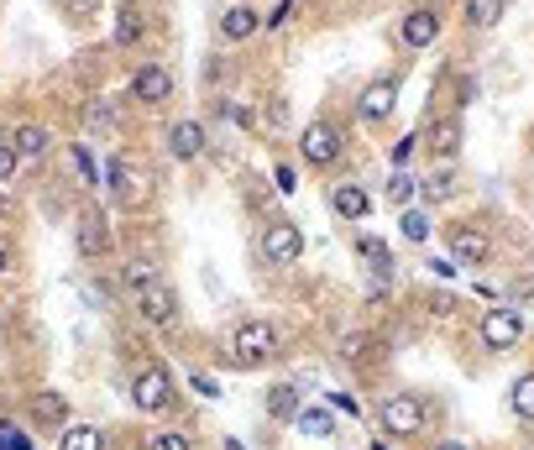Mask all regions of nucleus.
Segmentation results:
<instances>
[{
  "instance_id": "1",
  "label": "nucleus",
  "mask_w": 534,
  "mask_h": 450,
  "mask_svg": "<svg viewBox=\"0 0 534 450\" xmlns=\"http://www.w3.org/2000/svg\"><path fill=\"white\" fill-rule=\"evenodd\" d=\"M378 419H383L387 435L409 440V435H424V419H430V409H424V398H414V393H387L383 409H378Z\"/></svg>"
},
{
  "instance_id": "2",
  "label": "nucleus",
  "mask_w": 534,
  "mask_h": 450,
  "mask_svg": "<svg viewBox=\"0 0 534 450\" xmlns=\"http://www.w3.org/2000/svg\"><path fill=\"white\" fill-rule=\"evenodd\" d=\"M131 403H137L142 414H163V409H174V372H168V366H157V361H147V366L131 377Z\"/></svg>"
},
{
  "instance_id": "3",
  "label": "nucleus",
  "mask_w": 534,
  "mask_h": 450,
  "mask_svg": "<svg viewBox=\"0 0 534 450\" xmlns=\"http://www.w3.org/2000/svg\"><path fill=\"white\" fill-rule=\"evenodd\" d=\"M263 257L272 268H294L298 257H304V231H298L294 220H267L263 225Z\"/></svg>"
},
{
  "instance_id": "4",
  "label": "nucleus",
  "mask_w": 534,
  "mask_h": 450,
  "mask_svg": "<svg viewBox=\"0 0 534 450\" xmlns=\"http://www.w3.org/2000/svg\"><path fill=\"white\" fill-rule=\"evenodd\" d=\"M519 335H524V314L519 309H487L482 314V325H476V340L487 346V351H513L519 346Z\"/></svg>"
},
{
  "instance_id": "5",
  "label": "nucleus",
  "mask_w": 534,
  "mask_h": 450,
  "mask_svg": "<svg viewBox=\"0 0 534 450\" xmlns=\"http://www.w3.org/2000/svg\"><path fill=\"white\" fill-rule=\"evenodd\" d=\"M298 157H304L309 168H330V163L341 157V131H335L330 120H309L304 137H298Z\"/></svg>"
},
{
  "instance_id": "6",
  "label": "nucleus",
  "mask_w": 534,
  "mask_h": 450,
  "mask_svg": "<svg viewBox=\"0 0 534 450\" xmlns=\"http://www.w3.org/2000/svg\"><path fill=\"white\" fill-rule=\"evenodd\" d=\"M105 183H111V194H116L120 205H142V199H147V189H152L147 168H137L131 157H116V163H111V173H105Z\"/></svg>"
},
{
  "instance_id": "7",
  "label": "nucleus",
  "mask_w": 534,
  "mask_h": 450,
  "mask_svg": "<svg viewBox=\"0 0 534 450\" xmlns=\"http://www.w3.org/2000/svg\"><path fill=\"white\" fill-rule=\"evenodd\" d=\"M272 346H278V331H272L267 320H241L236 335H231L236 361H263V357H272Z\"/></svg>"
},
{
  "instance_id": "8",
  "label": "nucleus",
  "mask_w": 534,
  "mask_h": 450,
  "mask_svg": "<svg viewBox=\"0 0 534 450\" xmlns=\"http://www.w3.org/2000/svg\"><path fill=\"white\" fill-rule=\"evenodd\" d=\"M445 236H450V257H456L461 268H482V262H487V251H493V241H487V231H482V225H472V220H461V225H450Z\"/></svg>"
},
{
  "instance_id": "9",
  "label": "nucleus",
  "mask_w": 534,
  "mask_h": 450,
  "mask_svg": "<svg viewBox=\"0 0 534 450\" xmlns=\"http://www.w3.org/2000/svg\"><path fill=\"white\" fill-rule=\"evenodd\" d=\"M131 100H142V105L174 100V74H168L163 63H142V68L131 74Z\"/></svg>"
},
{
  "instance_id": "10",
  "label": "nucleus",
  "mask_w": 534,
  "mask_h": 450,
  "mask_svg": "<svg viewBox=\"0 0 534 450\" xmlns=\"http://www.w3.org/2000/svg\"><path fill=\"white\" fill-rule=\"evenodd\" d=\"M393 105H398V84H393V79H372V84L361 90V100H356V110H361L367 126H383V120L393 116Z\"/></svg>"
},
{
  "instance_id": "11",
  "label": "nucleus",
  "mask_w": 534,
  "mask_h": 450,
  "mask_svg": "<svg viewBox=\"0 0 534 450\" xmlns=\"http://www.w3.org/2000/svg\"><path fill=\"white\" fill-rule=\"evenodd\" d=\"M398 37H404V48H414V53H419V48H435V37H441V16L419 5V11H409V16H404Z\"/></svg>"
},
{
  "instance_id": "12",
  "label": "nucleus",
  "mask_w": 534,
  "mask_h": 450,
  "mask_svg": "<svg viewBox=\"0 0 534 450\" xmlns=\"http://www.w3.org/2000/svg\"><path fill=\"white\" fill-rule=\"evenodd\" d=\"M168 152H174L178 163H194L205 152V126L200 120H174L168 126Z\"/></svg>"
},
{
  "instance_id": "13",
  "label": "nucleus",
  "mask_w": 534,
  "mask_h": 450,
  "mask_svg": "<svg viewBox=\"0 0 534 450\" xmlns=\"http://www.w3.org/2000/svg\"><path fill=\"white\" fill-rule=\"evenodd\" d=\"M330 210L341 215V220H367V215H372V199H367L361 183H335V189H330Z\"/></svg>"
},
{
  "instance_id": "14",
  "label": "nucleus",
  "mask_w": 534,
  "mask_h": 450,
  "mask_svg": "<svg viewBox=\"0 0 534 450\" xmlns=\"http://www.w3.org/2000/svg\"><path fill=\"white\" fill-rule=\"evenodd\" d=\"M263 31V11H252V5H231L226 16H220V37L226 42H246V37H257Z\"/></svg>"
},
{
  "instance_id": "15",
  "label": "nucleus",
  "mask_w": 534,
  "mask_h": 450,
  "mask_svg": "<svg viewBox=\"0 0 534 450\" xmlns=\"http://www.w3.org/2000/svg\"><path fill=\"white\" fill-rule=\"evenodd\" d=\"M79 251H85V257H105V251H111V220H105V215H79Z\"/></svg>"
},
{
  "instance_id": "16",
  "label": "nucleus",
  "mask_w": 534,
  "mask_h": 450,
  "mask_svg": "<svg viewBox=\"0 0 534 450\" xmlns=\"http://www.w3.org/2000/svg\"><path fill=\"white\" fill-rule=\"evenodd\" d=\"M174 309H178V299H174V288H168V283H152L147 294H142V320H147V325H168V320H174Z\"/></svg>"
},
{
  "instance_id": "17",
  "label": "nucleus",
  "mask_w": 534,
  "mask_h": 450,
  "mask_svg": "<svg viewBox=\"0 0 534 450\" xmlns=\"http://www.w3.org/2000/svg\"><path fill=\"white\" fill-rule=\"evenodd\" d=\"M31 419L48 424V429L68 424V398L63 393H31Z\"/></svg>"
},
{
  "instance_id": "18",
  "label": "nucleus",
  "mask_w": 534,
  "mask_h": 450,
  "mask_svg": "<svg viewBox=\"0 0 534 450\" xmlns=\"http://www.w3.org/2000/svg\"><path fill=\"white\" fill-rule=\"evenodd\" d=\"M503 11H508V0H467V27H472V31L498 27V22H503Z\"/></svg>"
},
{
  "instance_id": "19",
  "label": "nucleus",
  "mask_w": 534,
  "mask_h": 450,
  "mask_svg": "<svg viewBox=\"0 0 534 450\" xmlns=\"http://www.w3.org/2000/svg\"><path fill=\"white\" fill-rule=\"evenodd\" d=\"M16 157H42V152L53 147V131L48 126H16Z\"/></svg>"
},
{
  "instance_id": "20",
  "label": "nucleus",
  "mask_w": 534,
  "mask_h": 450,
  "mask_svg": "<svg viewBox=\"0 0 534 450\" xmlns=\"http://www.w3.org/2000/svg\"><path fill=\"white\" fill-rule=\"evenodd\" d=\"M430 147L441 152V157H456V152H461V120L456 116L435 120V126H430Z\"/></svg>"
},
{
  "instance_id": "21",
  "label": "nucleus",
  "mask_w": 534,
  "mask_h": 450,
  "mask_svg": "<svg viewBox=\"0 0 534 450\" xmlns=\"http://www.w3.org/2000/svg\"><path fill=\"white\" fill-rule=\"evenodd\" d=\"M58 450H105V435L94 424H68L58 435Z\"/></svg>"
},
{
  "instance_id": "22",
  "label": "nucleus",
  "mask_w": 534,
  "mask_h": 450,
  "mask_svg": "<svg viewBox=\"0 0 534 450\" xmlns=\"http://www.w3.org/2000/svg\"><path fill=\"white\" fill-rule=\"evenodd\" d=\"M298 409H304V403H298V393L289 388V383H272V388H267V414H272V419H294Z\"/></svg>"
},
{
  "instance_id": "23",
  "label": "nucleus",
  "mask_w": 534,
  "mask_h": 450,
  "mask_svg": "<svg viewBox=\"0 0 534 450\" xmlns=\"http://www.w3.org/2000/svg\"><path fill=\"white\" fill-rule=\"evenodd\" d=\"M294 424H298V435H309V440H325L330 429H335L325 409H309V403H304V409L294 414Z\"/></svg>"
},
{
  "instance_id": "24",
  "label": "nucleus",
  "mask_w": 534,
  "mask_h": 450,
  "mask_svg": "<svg viewBox=\"0 0 534 450\" xmlns=\"http://www.w3.org/2000/svg\"><path fill=\"white\" fill-rule=\"evenodd\" d=\"M508 409H513L519 419H534V372H530V377H519V383L508 388Z\"/></svg>"
},
{
  "instance_id": "25",
  "label": "nucleus",
  "mask_w": 534,
  "mask_h": 450,
  "mask_svg": "<svg viewBox=\"0 0 534 450\" xmlns=\"http://www.w3.org/2000/svg\"><path fill=\"white\" fill-rule=\"evenodd\" d=\"M120 278H126V288H131V294H147L152 283H157V268H152L147 257H137V262H126Z\"/></svg>"
},
{
  "instance_id": "26",
  "label": "nucleus",
  "mask_w": 534,
  "mask_h": 450,
  "mask_svg": "<svg viewBox=\"0 0 534 450\" xmlns=\"http://www.w3.org/2000/svg\"><path fill=\"white\" fill-rule=\"evenodd\" d=\"M68 157H74V173H79V183H85V189H100V168H94V157H89L85 142H74V147H68Z\"/></svg>"
},
{
  "instance_id": "27",
  "label": "nucleus",
  "mask_w": 534,
  "mask_h": 450,
  "mask_svg": "<svg viewBox=\"0 0 534 450\" xmlns=\"http://www.w3.org/2000/svg\"><path fill=\"white\" fill-rule=\"evenodd\" d=\"M356 251H361V257H367L372 268L383 272V278H393V257H387V246H383L378 236H361V241H356Z\"/></svg>"
},
{
  "instance_id": "28",
  "label": "nucleus",
  "mask_w": 534,
  "mask_h": 450,
  "mask_svg": "<svg viewBox=\"0 0 534 450\" xmlns=\"http://www.w3.org/2000/svg\"><path fill=\"white\" fill-rule=\"evenodd\" d=\"M137 37H142V16L126 5V11H120V22H116V42H120V48H131Z\"/></svg>"
},
{
  "instance_id": "29",
  "label": "nucleus",
  "mask_w": 534,
  "mask_h": 450,
  "mask_svg": "<svg viewBox=\"0 0 534 450\" xmlns=\"http://www.w3.org/2000/svg\"><path fill=\"white\" fill-rule=\"evenodd\" d=\"M387 199H393V205H409V199H414V179H409L404 168H393V179H387Z\"/></svg>"
},
{
  "instance_id": "30",
  "label": "nucleus",
  "mask_w": 534,
  "mask_h": 450,
  "mask_svg": "<svg viewBox=\"0 0 534 450\" xmlns=\"http://www.w3.org/2000/svg\"><path fill=\"white\" fill-rule=\"evenodd\" d=\"M398 225H404V236H409V241H430V215H424V210H404Z\"/></svg>"
},
{
  "instance_id": "31",
  "label": "nucleus",
  "mask_w": 534,
  "mask_h": 450,
  "mask_svg": "<svg viewBox=\"0 0 534 450\" xmlns=\"http://www.w3.org/2000/svg\"><path fill=\"white\" fill-rule=\"evenodd\" d=\"M147 450H189V435H178V429H157L147 440Z\"/></svg>"
},
{
  "instance_id": "32",
  "label": "nucleus",
  "mask_w": 534,
  "mask_h": 450,
  "mask_svg": "<svg viewBox=\"0 0 534 450\" xmlns=\"http://www.w3.org/2000/svg\"><path fill=\"white\" fill-rule=\"evenodd\" d=\"M0 450H31V440L11 419H0Z\"/></svg>"
},
{
  "instance_id": "33",
  "label": "nucleus",
  "mask_w": 534,
  "mask_h": 450,
  "mask_svg": "<svg viewBox=\"0 0 534 450\" xmlns=\"http://www.w3.org/2000/svg\"><path fill=\"white\" fill-rule=\"evenodd\" d=\"M16 163H22V157H16V147H11V142H0V183L16 179Z\"/></svg>"
},
{
  "instance_id": "34",
  "label": "nucleus",
  "mask_w": 534,
  "mask_h": 450,
  "mask_svg": "<svg viewBox=\"0 0 534 450\" xmlns=\"http://www.w3.org/2000/svg\"><path fill=\"white\" fill-rule=\"evenodd\" d=\"M341 357H346V361L367 357V335H341Z\"/></svg>"
},
{
  "instance_id": "35",
  "label": "nucleus",
  "mask_w": 534,
  "mask_h": 450,
  "mask_svg": "<svg viewBox=\"0 0 534 450\" xmlns=\"http://www.w3.org/2000/svg\"><path fill=\"white\" fill-rule=\"evenodd\" d=\"M272 179H278V194H294V189H298V173L289 168V163H278V173H272Z\"/></svg>"
},
{
  "instance_id": "36",
  "label": "nucleus",
  "mask_w": 534,
  "mask_h": 450,
  "mask_svg": "<svg viewBox=\"0 0 534 450\" xmlns=\"http://www.w3.org/2000/svg\"><path fill=\"white\" fill-rule=\"evenodd\" d=\"M330 403H335L341 414H352V419H361V403H356L352 393H330Z\"/></svg>"
},
{
  "instance_id": "37",
  "label": "nucleus",
  "mask_w": 534,
  "mask_h": 450,
  "mask_svg": "<svg viewBox=\"0 0 534 450\" xmlns=\"http://www.w3.org/2000/svg\"><path fill=\"white\" fill-rule=\"evenodd\" d=\"M445 194H450V179H445V173L424 183V199H445Z\"/></svg>"
},
{
  "instance_id": "38",
  "label": "nucleus",
  "mask_w": 534,
  "mask_h": 450,
  "mask_svg": "<svg viewBox=\"0 0 534 450\" xmlns=\"http://www.w3.org/2000/svg\"><path fill=\"white\" fill-rule=\"evenodd\" d=\"M409 152H414V137H404V142H393V168H404V163H409Z\"/></svg>"
},
{
  "instance_id": "39",
  "label": "nucleus",
  "mask_w": 534,
  "mask_h": 450,
  "mask_svg": "<svg viewBox=\"0 0 534 450\" xmlns=\"http://www.w3.org/2000/svg\"><path fill=\"white\" fill-rule=\"evenodd\" d=\"M289 16H294V0H283V5H278V11H272V16H263L267 27H283V22H289Z\"/></svg>"
},
{
  "instance_id": "40",
  "label": "nucleus",
  "mask_w": 534,
  "mask_h": 450,
  "mask_svg": "<svg viewBox=\"0 0 534 450\" xmlns=\"http://www.w3.org/2000/svg\"><path fill=\"white\" fill-rule=\"evenodd\" d=\"M63 11H74V16H89V11H100V0H63Z\"/></svg>"
},
{
  "instance_id": "41",
  "label": "nucleus",
  "mask_w": 534,
  "mask_h": 450,
  "mask_svg": "<svg viewBox=\"0 0 534 450\" xmlns=\"http://www.w3.org/2000/svg\"><path fill=\"white\" fill-rule=\"evenodd\" d=\"M189 383H194V388L205 393V398H215V393H220V388H215V377H205V372H194V377H189Z\"/></svg>"
},
{
  "instance_id": "42",
  "label": "nucleus",
  "mask_w": 534,
  "mask_h": 450,
  "mask_svg": "<svg viewBox=\"0 0 534 450\" xmlns=\"http://www.w3.org/2000/svg\"><path fill=\"white\" fill-rule=\"evenodd\" d=\"M435 450H467V446H461V440H441Z\"/></svg>"
},
{
  "instance_id": "43",
  "label": "nucleus",
  "mask_w": 534,
  "mask_h": 450,
  "mask_svg": "<svg viewBox=\"0 0 534 450\" xmlns=\"http://www.w3.org/2000/svg\"><path fill=\"white\" fill-rule=\"evenodd\" d=\"M11 268V251H5V246H0V272Z\"/></svg>"
},
{
  "instance_id": "44",
  "label": "nucleus",
  "mask_w": 534,
  "mask_h": 450,
  "mask_svg": "<svg viewBox=\"0 0 534 450\" xmlns=\"http://www.w3.org/2000/svg\"><path fill=\"white\" fill-rule=\"evenodd\" d=\"M0 220H5V199H0Z\"/></svg>"
}]
</instances>
